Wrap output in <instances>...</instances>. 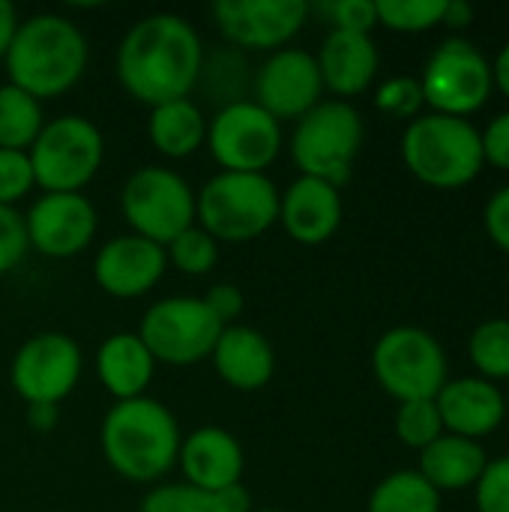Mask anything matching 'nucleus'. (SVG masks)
I'll return each instance as SVG.
<instances>
[{"label":"nucleus","mask_w":509,"mask_h":512,"mask_svg":"<svg viewBox=\"0 0 509 512\" xmlns=\"http://www.w3.org/2000/svg\"><path fill=\"white\" fill-rule=\"evenodd\" d=\"M201 72V36L195 24L174 12H153L135 21L117 48V78L123 90L150 108L186 99Z\"/></svg>","instance_id":"obj_1"},{"label":"nucleus","mask_w":509,"mask_h":512,"mask_svg":"<svg viewBox=\"0 0 509 512\" xmlns=\"http://www.w3.org/2000/svg\"><path fill=\"white\" fill-rule=\"evenodd\" d=\"M90 60L87 39L75 21L57 12H39L18 21L6 48L9 84L33 99H57L72 90Z\"/></svg>","instance_id":"obj_2"},{"label":"nucleus","mask_w":509,"mask_h":512,"mask_svg":"<svg viewBox=\"0 0 509 512\" xmlns=\"http://www.w3.org/2000/svg\"><path fill=\"white\" fill-rule=\"evenodd\" d=\"M180 441L174 414L150 396L117 402L99 429L105 462L129 483L162 480L177 465Z\"/></svg>","instance_id":"obj_3"},{"label":"nucleus","mask_w":509,"mask_h":512,"mask_svg":"<svg viewBox=\"0 0 509 512\" xmlns=\"http://www.w3.org/2000/svg\"><path fill=\"white\" fill-rule=\"evenodd\" d=\"M195 225L216 243H249L279 222V189L267 174L219 171L195 195Z\"/></svg>","instance_id":"obj_4"},{"label":"nucleus","mask_w":509,"mask_h":512,"mask_svg":"<svg viewBox=\"0 0 509 512\" xmlns=\"http://www.w3.org/2000/svg\"><path fill=\"white\" fill-rule=\"evenodd\" d=\"M402 156L411 174L438 189L471 183L483 168V135L450 114H426L411 120L402 135Z\"/></svg>","instance_id":"obj_5"},{"label":"nucleus","mask_w":509,"mask_h":512,"mask_svg":"<svg viewBox=\"0 0 509 512\" xmlns=\"http://www.w3.org/2000/svg\"><path fill=\"white\" fill-rule=\"evenodd\" d=\"M363 147V117L345 99H321L291 135V156L303 177L342 186Z\"/></svg>","instance_id":"obj_6"},{"label":"nucleus","mask_w":509,"mask_h":512,"mask_svg":"<svg viewBox=\"0 0 509 512\" xmlns=\"http://www.w3.org/2000/svg\"><path fill=\"white\" fill-rule=\"evenodd\" d=\"M33 180L45 192H81L102 168L105 138L81 114H63L42 126L27 150Z\"/></svg>","instance_id":"obj_7"},{"label":"nucleus","mask_w":509,"mask_h":512,"mask_svg":"<svg viewBox=\"0 0 509 512\" xmlns=\"http://www.w3.org/2000/svg\"><path fill=\"white\" fill-rule=\"evenodd\" d=\"M120 210L132 234L168 246L177 234L195 225V192L171 168H135L120 192Z\"/></svg>","instance_id":"obj_8"},{"label":"nucleus","mask_w":509,"mask_h":512,"mask_svg":"<svg viewBox=\"0 0 509 512\" xmlns=\"http://www.w3.org/2000/svg\"><path fill=\"white\" fill-rule=\"evenodd\" d=\"M222 330L225 324L213 315L204 297H168L144 312L138 339L156 363L195 366L213 354Z\"/></svg>","instance_id":"obj_9"},{"label":"nucleus","mask_w":509,"mask_h":512,"mask_svg":"<svg viewBox=\"0 0 509 512\" xmlns=\"http://www.w3.org/2000/svg\"><path fill=\"white\" fill-rule=\"evenodd\" d=\"M372 369L378 384L399 402L435 399L447 384V354L420 327L387 330L372 351Z\"/></svg>","instance_id":"obj_10"},{"label":"nucleus","mask_w":509,"mask_h":512,"mask_svg":"<svg viewBox=\"0 0 509 512\" xmlns=\"http://www.w3.org/2000/svg\"><path fill=\"white\" fill-rule=\"evenodd\" d=\"M204 144L222 171L264 174L282 150V123L252 99H231L207 120Z\"/></svg>","instance_id":"obj_11"},{"label":"nucleus","mask_w":509,"mask_h":512,"mask_svg":"<svg viewBox=\"0 0 509 512\" xmlns=\"http://www.w3.org/2000/svg\"><path fill=\"white\" fill-rule=\"evenodd\" d=\"M492 66L489 60L465 39H447L429 57L420 87L423 99L435 108V114L465 117L477 111L492 93Z\"/></svg>","instance_id":"obj_12"},{"label":"nucleus","mask_w":509,"mask_h":512,"mask_svg":"<svg viewBox=\"0 0 509 512\" xmlns=\"http://www.w3.org/2000/svg\"><path fill=\"white\" fill-rule=\"evenodd\" d=\"M9 378L12 390L27 402V408H57L81 378V348L66 333H36L15 351Z\"/></svg>","instance_id":"obj_13"},{"label":"nucleus","mask_w":509,"mask_h":512,"mask_svg":"<svg viewBox=\"0 0 509 512\" xmlns=\"http://www.w3.org/2000/svg\"><path fill=\"white\" fill-rule=\"evenodd\" d=\"M252 90V102L282 123L309 114L321 102L324 81L315 54H309L306 48H279L270 51L267 60L258 66Z\"/></svg>","instance_id":"obj_14"},{"label":"nucleus","mask_w":509,"mask_h":512,"mask_svg":"<svg viewBox=\"0 0 509 512\" xmlns=\"http://www.w3.org/2000/svg\"><path fill=\"white\" fill-rule=\"evenodd\" d=\"M216 27L237 48L279 51L309 18L306 0H219L213 6Z\"/></svg>","instance_id":"obj_15"},{"label":"nucleus","mask_w":509,"mask_h":512,"mask_svg":"<svg viewBox=\"0 0 509 512\" xmlns=\"http://www.w3.org/2000/svg\"><path fill=\"white\" fill-rule=\"evenodd\" d=\"M24 228L30 249L45 258H72L93 243L99 219L81 192H45L30 204Z\"/></svg>","instance_id":"obj_16"},{"label":"nucleus","mask_w":509,"mask_h":512,"mask_svg":"<svg viewBox=\"0 0 509 512\" xmlns=\"http://www.w3.org/2000/svg\"><path fill=\"white\" fill-rule=\"evenodd\" d=\"M165 267V246L138 234H120L99 249L93 261V279L105 294L117 300H135L165 276Z\"/></svg>","instance_id":"obj_17"},{"label":"nucleus","mask_w":509,"mask_h":512,"mask_svg":"<svg viewBox=\"0 0 509 512\" xmlns=\"http://www.w3.org/2000/svg\"><path fill=\"white\" fill-rule=\"evenodd\" d=\"M177 465L183 480L201 492L219 495L243 480L246 456L240 441L222 426H201L180 441Z\"/></svg>","instance_id":"obj_18"},{"label":"nucleus","mask_w":509,"mask_h":512,"mask_svg":"<svg viewBox=\"0 0 509 512\" xmlns=\"http://www.w3.org/2000/svg\"><path fill=\"white\" fill-rule=\"evenodd\" d=\"M279 222L300 246H321L342 225V195L336 186L300 174L279 192Z\"/></svg>","instance_id":"obj_19"},{"label":"nucleus","mask_w":509,"mask_h":512,"mask_svg":"<svg viewBox=\"0 0 509 512\" xmlns=\"http://www.w3.org/2000/svg\"><path fill=\"white\" fill-rule=\"evenodd\" d=\"M441 423L450 435L477 441L492 435L507 417L504 393L486 378H459L447 381L435 396Z\"/></svg>","instance_id":"obj_20"},{"label":"nucleus","mask_w":509,"mask_h":512,"mask_svg":"<svg viewBox=\"0 0 509 512\" xmlns=\"http://www.w3.org/2000/svg\"><path fill=\"white\" fill-rule=\"evenodd\" d=\"M216 375L243 393H255L270 384L276 372V354L267 336L246 324H228L210 354Z\"/></svg>","instance_id":"obj_21"},{"label":"nucleus","mask_w":509,"mask_h":512,"mask_svg":"<svg viewBox=\"0 0 509 512\" xmlns=\"http://www.w3.org/2000/svg\"><path fill=\"white\" fill-rule=\"evenodd\" d=\"M318 72L327 90L336 96H357L363 93L375 72H378V48L372 36L351 33V30H330L318 51Z\"/></svg>","instance_id":"obj_22"},{"label":"nucleus","mask_w":509,"mask_h":512,"mask_svg":"<svg viewBox=\"0 0 509 512\" xmlns=\"http://www.w3.org/2000/svg\"><path fill=\"white\" fill-rule=\"evenodd\" d=\"M153 372H156V360L147 351V345L138 339V333H114L96 351L99 384L117 402L141 399L147 384L153 381Z\"/></svg>","instance_id":"obj_23"},{"label":"nucleus","mask_w":509,"mask_h":512,"mask_svg":"<svg viewBox=\"0 0 509 512\" xmlns=\"http://www.w3.org/2000/svg\"><path fill=\"white\" fill-rule=\"evenodd\" d=\"M420 474L438 492H459L477 486L486 471V453L477 441L459 435H441L435 444L420 450Z\"/></svg>","instance_id":"obj_24"},{"label":"nucleus","mask_w":509,"mask_h":512,"mask_svg":"<svg viewBox=\"0 0 509 512\" xmlns=\"http://www.w3.org/2000/svg\"><path fill=\"white\" fill-rule=\"evenodd\" d=\"M150 144L168 159H186L207 141V120L201 108L186 96L150 108L147 117Z\"/></svg>","instance_id":"obj_25"},{"label":"nucleus","mask_w":509,"mask_h":512,"mask_svg":"<svg viewBox=\"0 0 509 512\" xmlns=\"http://www.w3.org/2000/svg\"><path fill=\"white\" fill-rule=\"evenodd\" d=\"M45 126L42 102L15 84H0V150L27 153Z\"/></svg>","instance_id":"obj_26"},{"label":"nucleus","mask_w":509,"mask_h":512,"mask_svg":"<svg viewBox=\"0 0 509 512\" xmlns=\"http://www.w3.org/2000/svg\"><path fill=\"white\" fill-rule=\"evenodd\" d=\"M369 512H441V492L420 471H396L375 486Z\"/></svg>","instance_id":"obj_27"},{"label":"nucleus","mask_w":509,"mask_h":512,"mask_svg":"<svg viewBox=\"0 0 509 512\" xmlns=\"http://www.w3.org/2000/svg\"><path fill=\"white\" fill-rule=\"evenodd\" d=\"M165 255L174 270L186 276H204L219 261V243L201 225H192L165 246Z\"/></svg>","instance_id":"obj_28"},{"label":"nucleus","mask_w":509,"mask_h":512,"mask_svg":"<svg viewBox=\"0 0 509 512\" xmlns=\"http://www.w3.org/2000/svg\"><path fill=\"white\" fill-rule=\"evenodd\" d=\"M471 360L489 378H509V321L495 318L474 330L471 336Z\"/></svg>","instance_id":"obj_29"},{"label":"nucleus","mask_w":509,"mask_h":512,"mask_svg":"<svg viewBox=\"0 0 509 512\" xmlns=\"http://www.w3.org/2000/svg\"><path fill=\"white\" fill-rule=\"evenodd\" d=\"M378 24L399 33H420L444 21L447 0H375Z\"/></svg>","instance_id":"obj_30"},{"label":"nucleus","mask_w":509,"mask_h":512,"mask_svg":"<svg viewBox=\"0 0 509 512\" xmlns=\"http://www.w3.org/2000/svg\"><path fill=\"white\" fill-rule=\"evenodd\" d=\"M138 512H225L219 495L201 492L189 483H159L144 498Z\"/></svg>","instance_id":"obj_31"},{"label":"nucleus","mask_w":509,"mask_h":512,"mask_svg":"<svg viewBox=\"0 0 509 512\" xmlns=\"http://www.w3.org/2000/svg\"><path fill=\"white\" fill-rule=\"evenodd\" d=\"M396 435L402 444L414 450H426L444 435V423L438 414L435 399H420V402H402L396 414Z\"/></svg>","instance_id":"obj_32"},{"label":"nucleus","mask_w":509,"mask_h":512,"mask_svg":"<svg viewBox=\"0 0 509 512\" xmlns=\"http://www.w3.org/2000/svg\"><path fill=\"white\" fill-rule=\"evenodd\" d=\"M423 87L417 78L399 75V78H387L378 93H375V105L390 114V117H414L423 108Z\"/></svg>","instance_id":"obj_33"},{"label":"nucleus","mask_w":509,"mask_h":512,"mask_svg":"<svg viewBox=\"0 0 509 512\" xmlns=\"http://www.w3.org/2000/svg\"><path fill=\"white\" fill-rule=\"evenodd\" d=\"M36 186L30 156L21 150H0V204L15 207Z\"/></svg>","instance_id":"obj_34"},{"label":"nucleus","mask_w":509,"mask_h":512,"mask_svg":"<svg viewBox=\"0 0 509 512\" xmlns=\"http://www.w3.org/2000/svg\"><path fill=\"white\" fill-rule=\"evenodd\" d=\"M27 249H30V243H27L24 216L15 207L0 204V276L15 270L24 261Z\"/></svg>","instance_id":"obj_35"},{"label":"nucleus","mask_w":509,"mask_h":512,"mask_svg":"<svg viewBox=\"0 0 509 512\" xmlns=\"http://www.w3.org/2000/svg\"><path fill=\"white\" fill-rule=\"evenodd\" d=\"M477 507L480 512H509V456L486 465L477 480Z\"/></svg>","instance_id":"obj_36"},{"label":"nucleus","mask_w":509,"mask_h":512,"mask_svg":"<svg viewBox=\"0 0 509 512\" xmlns=\"http://www.w3.org/2000/svg\"><path fill=\"white\" fill-rule=\"evenodd\" d=\"M336 30H351V33H372L378 24V9L375 0H336L327 6Z\"/></svg>","instance_id":"obj_37"},{"label":"nucleus","mask_w":509,"mask_h":512,"mask_svg":"<svg viewBox=\"0 0 509 512\" xmlns=\"http://www.w3.org/2000/svg\"><path fill=\"white\" fill-rule=\"evenodd\" d=\"M483 159H489L495 168L509 171V111L489 123L483 135Z\"/></svg>","instance_id":"obj_38"},{"label":"nucleus","mask_w":509,"mask_h":512,"mask_svg":"<svg viewBox=\"0 0 509 512\" xmlns=\"http://www.w3.org/2000/svg\"><path fill=\"white\" fill-rule=\"evenodd\" d=\"M486 231L495 240V246L509 252V186L495 192L486 204Z\"/></svg>","instance_id":"obj_39"},{"label":"nucleus","mask_w":509,"mask_h":512,"mask_svg":"<svg viewBox=\"0 0 509 512\" xmlns=\"http://www.w3.org/2000/svg\"><path fill=\"white\" fill-rule=\"evenodd\" d=\"M204 303L213 309V315L228 327L240 312H243V294L234 285H213L210 294L204 297Z\"/></svg>","instance_id":"obj_40"},{"label":"nucleus","mask_w":509,"mask_h":512,"mask_svg":"<svg viewBox=\"0 0 509 512\" xmlns=\"http://www.w3.org/2000/svg\"><path fill=\"white\" fill-rule=\"evenodd\" d=\"M18 27V12L9 0H0V60L6 57V48L12 42V33Z\"/></svg>","instance_id":"obj_41"},{"label":"nucleus","mask_w":509,"mask_h":512,"mask_svg":"<svg viewBox=\"0 0 509 512\" xmlns=\"http://www.w3.org/2000/svg\"><path fill=\"white\" fill-rule=\"evenodd\" d=\"M219 501H222V510L225 512H252V498L243 489V483H237L231 489H222L219 492Z\"/></svg>","instance_id":"obj_42"},{"label":"nucleus","mask_w":509,"mask_h":512,"mask_svg":"<svg viewBox=\"0 0 509 512\" xmlns=\"http://www.w3.org/2000/svg\"><path fill=\"white\" fill-rule=\"evenodd\" d=\"M471 21H474V9H471L465 0H447L444 21H441V24H450V27H468Z\"/></svg>","instance_id":"obj_43"},{"label":"nucleus","mask_w":509,"mask_h":512,"mask_svg":"<svg viewBox=\"0 0 509 512\" xmlns=\"http://www.w3.org/2000/svg\"><path fill=\"white\" fill-rule=\"evenodd\" d=\"M27 423L36 432H48L57 423V408H51V405H30L27 408Z\"/></svg>","instance_id":"obj_44"},{"label":"nucleus","mask_w":509,"mask_h":512,"mask_svg":"<svg viewBox=\"0 0 509 512\" xmlns=\"http://www.w3.org/2000/svg\"><path fill=\"white\" fill-rule=\"evenodd\" d=\"M492 78H495V84L504 90V96H509V42L501 48V54H498V60H495Z\"/></svg>","instance_id":"obj_45"},{"label":"nucleus","mask_w":509,"mask_h":512,"mask_svg":"<svg viewBox=\"0 0 509 512\" xmlns=\"http://www.w3.org/2000/svg\"><path fill=\"white\" fill-rule=\"evenodd\" d=\"M255 512H282V510H255Z\"/></svg>","instance_id":"obj_46"},{"label":"nucleus","mask_w":509,"mask_h":512,"mask_svg":"<svg viewBox=\"0 0 509 512\" xmlns=\"http://www.w3.org/2000/svg\"><path fill=\"white\" fill-rule=\"evenodd\" d=\"M507 411H509V396H507Z\"/></svg>","instance_id":"obj_47"}]
</instances>
